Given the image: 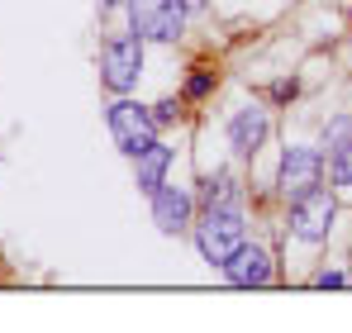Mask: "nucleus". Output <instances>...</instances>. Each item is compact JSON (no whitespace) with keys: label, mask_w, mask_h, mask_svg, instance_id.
Masks as SVG:
<instances>
[{"label":"nucleus","mask_w":352,"mask_h":333,"mask_svg":"<svg viewBox=\"0 0 352 333\" xmlns=\"http://www.w3.org/2000/svg\"><path fill=\"white\" fill-rule=\"evenodd\" d=\"M314 286L333 290V286H343V272H338V267H329V272H319V277H314Z\"/></svg>","instance_id":"16"},{"label":"nucleus","mask_w":352,"mask_h":333,"mask_svg":"<svg viewBox=\"0 0 352 333\" xmlns=\"http://www.w3.org/2000/svg\"><path fill=\"white\" fill-rule=\"evenodd\" d=\"M195 243H200L205 262L224 267L243 248V215H238V205H205V219L195 224Z\"/></svg>","instance_id":"1"},{"label":"nucleus","mask_w":352,"mask_h":333,"mask_svg":"<svg viewBox=\"0 0 352 333\" xmlns=\"http://www.w3.org/2000/svg\"><path fill=\"white\" fill-rule=\"evenodd\" d=\"M224 277L243 286V290H252V286H267L272 281V253L267 248H257V243H243L234 257L224 262Z\"/></svg>","instance_id":"8"},{"label":"nucleus","mask_w":352,"mask_h":333,"mask_svg":"<svg viewBox=\"0 0 352 333\" xmlns=\"http://www.w3.org/2000/svg\"><path fill=\"white\" fill-rule=\"evenodd\" d=\"M129 29L138 39L176 43L186 34V0H129Z\"/></svg>","instance_id":"3"},{"label":"nucleus","mask_w":352,"mask_h":333,"mask_svg":"<svg viewBox=\"0 0 352 333\" xmlns=\"http://www.w3.org/2000/svg\"><path fill=\"white\" fill-rule=\"evenodd\" d=\"M138 76H143V39L133 29L129 34H115L105 43V53H100V81H105V91L129 96L138 86Z\"/></svg>","instance_id":"2"},{"label":"nucleus","mask_w":352,"mask_h":333,"mask_svg":"<svg viewBox=\"0 0 352 333\" xmlns=\"http://www.w3.org/2000/svg\"><path fill=\"white\" fill-rule=\"evenodd\" d=\"M267 133H272V114L262 110V105H243L229 119V148H234L238 158H252L267 143Z\"/></svg>","instance_id":"7"},{"label":"nucleus","mask_w":352,"mask_h":333,"mask_svg":"<svg viewBox=\"0 0 352 333\" xmlns=\"http://www.w3.org/2000/svg\"><path fill=\"white\" fill-rule=\"evenodd\" d=\"M133 162H138V191H143V195H153V191H157V186L167 181V166H172V148H162V143H148V148H143V153H138Z\"/></svg>","instance_id":"10"},{"label":"nucleus","mask_w":352,"mask_h":333,"mask_svg":"<svg viewBox=\"0 0 352 333\" xmlns=\"http://www.w3.org/2000/svg\"><path fill=\"white\" fill-rule=\"evenodd\" d=\"M324 158H329V181H333V186H352V143L324 153Z\"/></svg>","instance_id":"12"},{"label":"nucleus","mask_w":352,"mask_h":333,"mask_svg":"<svg viewBox=\"0 0 352 333\" xmlns=\"http://www.w3.org/2000/svg\"><path fill=\"white\" fill-rule=\"evenodd\" d=\"M333 215H338L333 191L314 186V191H305V195L291 205V233L300 238V243H324V238H329V224H333Z\"/></svg>","instance_id":"5"},{"label":"nucleus","mask_w":352,"mask_h":333,"mask_svg":"<svg viewBox=\"0 0 352 333\" xmlns=\"http://www.w3.org/2000/svg\"><path fill=\"white\" fill-rule=\"evenodd\" d=\"M105 119H110L115 148L124 158H138L148 143H157V119H153V110H143V105H133V100H115Z\"/></svg>","instance_id":"4"},{"label":"nucleus","mask_w":352,"mask_h":333,"mask_svg":"<svg viewBox=\"0 0 352 333\" xmlns=\"http://www.w3.org/2000/svg\"><path fill=\"white\" fill-rule=\"evenodd\" d=\"M276 186L291 200H300L314 186H324V153L319 148H305V143H291L286 158H281V171H276Z\"/></svg>","instance_id":"6"},{"label":"nucleus","mask_w":352,"mask_h":333,"mask_svg":"<svg viewBox=\"0 0 352 333\" xmlns=\"http://www.w3.org/2000/svg\"><path fill=\"white\" fill-rule=\"evenodd\" d=\"M153 224H157L162 233H181V228H190V195L162 181V186L153 191Z\"/></svg>","instance_id":"9"},{"label":"nucleus","mask_w":352,"mask_h":333,"mask_svg":"<svg viewBox=\"0 0 352 333\" xmlns=\"http://www.w3.org/2000/svg\"><path fill=\"white\" fill-rule=\"evenodd\" d=\"M214 91V72L210 67H195L190 76H186V100H205Z\"/></svg>","instance_id":"14"},{"label":"nucleus","mask_w":352,"mask_h":333,"mask_svg":"<svg viewBox=\"0 0 352 333\" xmlns=\"http://www.w3.org/2000/svg\"><path fill=\"white\" fill-rule=\"evenodd\" d=\"M153 119H157V129H167V124L181 119V105H176V100H157V105H153Z\"/></svg>","instance_id":"15"},{"label":"nucleus","mask_w":352,"mask_h":333,"mask_svg":"<svg viewBox=\"0 0 352 333\" xmlns=\"http://www.w3.org/2000/svg\"><path fill=\"white\" fill-rule=\"evenodd\" d=\"M343 143H352V114L329 119V129H324V153H333V148H343Z\"/></svg>","instance_id":"13"},{"label":"nucleus","mask_w":352,"mask_h":333,"mask_svg":"<svg viewBox=\"0 0 352 333\" xmlns=\"http://www.w3.org/2000/svg\"><path fill=\"white\" fill-rule=\"evenodd\" d=\"M200 200L205 205H238V186L229 171H214V176H205V191H200Z\"/></svg>","instance_id":"11"},{"label":"nucleus","mask_w":352,"mask_h":333,"mask_svg":"<svg viewBox=\"0 0 352 333\" xmlns=\"http://www.w3.org/2000/svg\"><path fill=\"white\" fill-rule=\"evenodd\" d=\"M100 5H129V0H100Z\"/></svg>","instance_id":"18"},{"label":"nucleus","mask_w":352,"mask_h":333,"mask_svg":"<svg viewBox=\"0 0 352 333\" xmlns=\"http://www.w3.org/2000/svg\"><path fill=\"white\" fill-rule=\"evenodd\" d=\"M200 5H205V0H186V10H200Z\"/></svg>","instance_id":"17"}]
</instances>
